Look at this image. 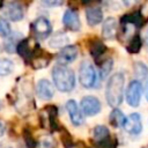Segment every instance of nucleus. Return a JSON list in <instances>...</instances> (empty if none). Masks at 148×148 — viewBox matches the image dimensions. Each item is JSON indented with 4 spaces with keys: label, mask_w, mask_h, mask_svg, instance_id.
<instances>
[{
    "label": "nucleus",
    "mask_w": 148,
    "mask_h": 148,
    "mask_svg": "<svg viewBox=\"0 0 148 148\" xmlns=\"http://www.w3.org/2000/svg\"><path fill=\"white\" fill-rule=\"evenodd\" d=\"M124 86L125 76L123 73H116L110 76L105 89V97L110 106L117 108L121 104L124 97Z\"/></svg>",
    "instance_id": "obj_1"
},
{
    "label": "nucleus",
    "mask_w": 148,
    "mask_h": 148,
    "mask_svg": "<svg viewBox=\"0 0 148 148\" xmlns=\"http://www.w3.org/2000/svg\"><path fill=\"white\" fill-rule=\"evenodd\" d=\"M52 79L58 88V90L62 92H69L75 87V75L74 72L62 65H57L52 69Z\"/></svg>",
    "instance_id": "obj_2"
},
{
    "label": "nucleus",
    "mask_w": 148,
    "mask_h": 148,
    "mask_svg": "<svg viewBox=\"0 0 148 148\" xmlns=\"http://www.w3.org/2000/svg\"><path fill=\"white\" fill-rule=\"evenodd\" d=\"M80 82L86 88H92L97 82V74L90 61L84 60L80 66Z\"/></svg>",
    "instance_id": "obj_3"
},
{
    "label": "nucleus",
    "mask_w": 148,
    "mask_h": 148,
    "mask_svg": "<svg viewBox=\"0 0 148 148\" xmlns=\"http://www.w3.org/2000/svg\"><path fill=\"white\" fill-rule=\"evenodd\" d=\"M142 96V83L139 80H133L128 83L126 89V102L130 106L136 108L140 104Z\"/></svg>",
    "instance_id": "obj_4"
},
{
    "label": "nucleus",
    "mask_w": 148,
    "mask_h": 148,
    "mask_svg": "<svg viewBox=\"0 0 148 148\" xmlns=\"http://www.w3.org/2000/svg\"><path fill=\"white\" fill-rule=\"evenodd\" d=\"M81 112L86 116H95L101 111V102L95 96H84L81 99Z\"/></svg>",
    "instance_id": "obj_5"
},
{
    "label": "nucleus",
    "mask_w": 148,
    "mask_h": 148,
    "mask_svg": "<svg viewBox=\"0 0 148 148\" xmlns=\"http://www.w3.org/2000/svg\"><path fill=\"white\" fill-rule=\"evenodd\" d=\"M123 128L130 134H133V135L140 134L142 131V121H141L140 114L134 112V113H131L130 116H127L125 118Z\"/></svg>",
    "instance_id": "obj_6"
},
{
    "label": "nucleus",
    "mask_w": 148,
    "mask_h": 148,
    "mask_svg": "<svg viewBox=\"0 0 148 148\" xmlns=\"http://www.w3.org/2000/svg\"><path fill=\"white\" fill-rule=\"evenodd\" d=\"M2 9H3L5 16L7 18H9L10 21H20L24 16V9H23L22 5L18 2H15V1L5 3Z\"/></svg>",
    "instance_id": "obj_7"
},
{
    "label": "nucleus",
    "mask_w": 148,
    "mask_h": 148,
    "mask_svg": "<svg viewBox=\"0 0 148 148\" xmlns=\"http://www.w3.org/2000/svg\"><path fill=\"white\" fill-rule=\"evenodd\" d=\"M62 23L67 29L73 30V31H77L81 28V22H80V18H79V14L75 9H72V8H68L64 13Z\"/></svg>",
    "instance_id": "obj_8"
},
{
    "label": "nucleus",
    "mask_w": 148,
    "mask_h": 148,
    "mask_svg": "<svg viewBox=\"0 0 148 148\" xmlns=\"http://www.w3.org/2000/svg\"><path fill=\"white\" fill-rule=\"evenodd\" d=\"M32 30H34V32L37 37L45 38L51 34L52 25H51L50 21L46 17H38L32 23Z\"/></svg>",
    "instance_id": "obj_9"
},
{
    "label": "nucleus",
    "mask_w": 148,
    "mask_h": 148,
    "mask_svg": "<svg viewBox=\"0 0 148 148\" xmlns=\"http://www.w3.org/2000/svg\"><path fill=\"white\" fill-rule=\"evenodd\" d=\"M76 57H77V47L75 45H67L59 52L57 57V61H58V65L66 66L67 64L74 61Z\"/></svg>",
    "instance_id": "obj_10"
},
{
    "label": "nucleus",
    "mask_w": 148,
    "mask_h": 148,
    "mask_svg": "<svg viewBox=\"0 0 148 148\" xmlns=\"http://www.w3.org/2000/svg\"><path fill=\"white\" fill-rule=\"evenodd\" d=\"M36 94L40 99L49 101L54 95L53 86L50 83V81H47L45 79H42V80L38 81L37 86H36Z\"/></svg>",
    "instance_id": "obj_11"
},
{
    "label": "nucleus",
    "mask_w": 148,
    "mask_h": 148,
    "mask_svg": "<svg viewBox=\"0 0 148 148\" xmlns=\"http://www.w3.org/2000/svg\"><path fill=\"white\" fill-rule=\"evenodd\" d=\"M66 109H67V112L69 114V118H71V121L73 125L79 126V125L83 124L82 112L80 111V109H79V106L74 99H69L66 103Z\"/></svg>",
    "instance_id": "obj_12"
},
{
    "label": "nucleus",
    "mask_w": 148,
    "mask_h": 148,
    "mask_svg": "<svg viewBox=\"0 0 148 148\" xmlns=\"http://www.w3.org/2000/svg\"><path fill=\"white\" fill-rule=\"evenodd\" d=\"M36 46V45H35ZM16 51L17 53L28 62H31V59H32V56H34V51L35 49L30 47V44H29V39L24 38V39H21L17 47H16Z\"/></svg>",
    "instance_id": "obj_13"
},
{
    "label": "nucleus",
    "mask_w": 148,
    "mask_h": 148,
    "mask_svg": "<svg viewBox=\"0 0 148 148\" xmlns=\"http://www.w3.org/2000/svg\"><path fill=\"white\" fill-rule=\"evenodd\" d=\"M86 17L87 22L90 27L97 25L103 20V12L99 7H90L86 10Z\"/></svg>",
    "instance_id": "obj_14"
},
{
    "label": "nucleus",
    "mask_w": 148,
    "mask_h": 148,
    "mask_svg": "<svg viewBox=\"0 0 148 148\" xmlns=\"http://www.w3.org/2000/svg\"><path fill=\"white\" fill-rule=\"evenodd\" d=\"M117 32V22L113 17H108L103 22L102 27V36L105 39H112Z\"/></svg>",
    "instance_id": "obj_15"
},
{
    "label": "nucleus",
    "mask_w": 148,
    "mask_h": 148,
    "mask_svg": "<svg viewBox=\"0 0 148 148\" xmlns=\"http://www.w3.org/2000/svg\"><path fill=\"white\" fill-rule=\"evenodd\" d=\"M121 23L123 24H130V25H133L135 28L138 27H141L142 23H143V16L141 14L140 10H135V12H132L130 14H126L121 17Z\"/></svg>",
    "instance_id": "obj_16"
},
{
    "label": "nucleus",
    "mask_w": 148,
    "mask_h": 148,
    "mask_svg": "<svg viewBox=\"0 0 148 148\" xmlns=\"http://www.w3.org/2000/svg\"><path fill=\"white\" fill-rule=\"evenodd\" d=\"M68 42H69V39H68L67 35L61 32V31H59V32H57L56 35H53L51 37V39L49 42V45L51 47H54V49H59V47L64 49V47L67 46Z\"/></svg>",
    "instance_id": "obj_17"
},
{
    "label": "nucleus",
    "mask_w": 148,
    "mask_h": 148,
    "mask_svg": "<svg viewBox=\"0 0 148 148\" xmlns=\"http://www.w3.org/2000/svg\"><path fill=\"white\" fill-rule=\"evenodd\" d=\"M44 111L47 116V126L51 131L58 130V123H57V106L54 105H47Z\"/></svg>",
    "instance_id": "obj_18"
},
{
    "label": "nucleus",
    "mask_w": 148,
    "mask_h": 148,
    "mask_svg": "<svg viewBox=\"0 0 148 148\" xmlns=\"http://www.w3.org/2000/svg\"><path fill=\"white\" fill-rule=\"evenodd\" d=\"M125 114L118 110V109H113L109 116V120H110V124L114 127H123L124 123H125Z\"/></svg>",
    "instance_id": "obj_19"
},
{
    "label": "nucleus",
    "mask_w": 148,
    "mask_h": 148,
    "mask_svg": "<svg viewBox=\"0 0 148 148\" xmlns=\"http://www.w3.org/2000/svg\"><path fill=\"white\" fill-rule=\"evenodd\" d=\"M105 51H106L105 45L98 39H95L90 45V53H91V56L94 57V59L96 61H98V58L102 57Z\"/></svg>",
    "instance_id": "obj_20"
},
{
    "label": "nucleus",
    "mask_w": 148,
    "mask_h": 148,
    "mask_svg": "<svg viewBox=\"0 0 148 148\" xmlns=\"http://www.w3.org/2000/svg\"><path fill=\"white\" fill-rule=\"evenodd\" d=\"M14 71V62L9 59H0V76L9 75Z\"/></svg>",
    "instance_id": "obj_21"
},
{
    "label": "nucleus",
    "mask_w": 148,
    "mask_h": 148,
    "mask_svg": "<svg viewBox=\"0 0 148 148\" xmlns=\"http://www.w3.org/2000/svg\"><path fill=\"white\" fill-rule=\"evenodd\" d=\"M18 38H17V34H13L9 35L5 42V50L9 53H13L16 51V47L18 45Z\"/></svg>",
    "instance_id": "obj_22"
},
{
    "label": "nucleus",
    "mask_w": 148,
    "mask_h": 148,
    "mask_svg": "<svg viewBox=\"0 0 148 148\" xmlns=\"http://www.w3.org/2000/svg\"><path fill=\"white\" fill-rule=\"evenodd\" d=\"M141 45H142V40H141L140 36H139V35H135V36L132 37L131 42L128 43V45H127V51H128L130 53H136V52L140 51Z\"/></svg>",
    "instance_id": "obj_23"
},
{
    "label": "nucleus",
    "mask_w": 148,
    "mask_h": 148,
    "mask_svg": "<svg viewBox=\"0 0 148 148\" xmlns=\"http://www.w3.org/2000/svg\"><path fill=\"white\" fill-rule=\"evenodd\" d=\"M134 73L139 79H145L148 75V67L142 62H135Z\"/></svg>",
    "instance_id": "obj_24"
},
{
    "label": "nucleus",
    "mask_w": 148,
    "mask_h": 148,
    "mask_svg": "<svg viewBox=\"0 0 148 148\" xmlns=\"http://www.w3.org/2000/svg\"><path fill=\"white\" fill-rule=\"evenodd\" d=\"M36 147L37 148H54L56 147V141L51 136H44L37 142Z\"/></svg>",
    "instance_id": "obj_25"
},
{
    "label": "nucleus",
    "mask_w": 148,
    "mask_h": 148,
    "mask_svg": "<svg viewBox=\"0 0 148 148\" xmlns=\"http://www.w3.org/2000/svg\"><path fill=\"white\" fill-rule=\"evenodd\" d=\"M9 35H10V25H9V22L6 18L0 17V36L7 38Z\"/></svg>",
    "instance_id": "obj_26"
},
{
    "label": "nucleus",
    "mask_w": 148,
    "mask_h": 148,
    "mask_svg": "<svg viewBox=\"0 0 148 148\" xmlns=\"http://www.w3.org/2000/svg\"><path fill=\"white\" fill-rule=\"evenodd\" d=\"M99 68H101V77L104 79L110 73V71L112 69V60L111 59H108V60L103 61L99 65Z\"/></svg>",
    "instance_id": "obj_27"
},
{
    "label": "nucleus",
    "mask_w": 148,
    "mask_h": 148,
    "mask_svg": "<svg viewBox=\"0 0 148 148\" xmlns=\"http://www.w3.org/2000/svg\"><path fill=\"white\" fill-rule=\"evenodd\" d=\"M43 3L46 6H60L62 2L61 1H43Z\"/></svg>",
    "instance_id": "obj_28"
},
{
    "label": "nucleus",
    "mask_w": 148,
    "mask_h": 148,
    "mask_svg": "<svg viewBox=\"0 0 148 148\" xmlns=\"http://www.w3.org/2000/svg\"><path fill=\"white\" fill-rule=\"evenodd\" d=\"M3 133H5V126H3V124L0 121V136H2Z\"/></svg>",
    "instance_id": "obj_29"
},
{
    "label": "nucleus",
    "mask_w": 148,
    "mask_h": 148,
    "mask_svg": "<svg viewBox=\"0 0 148 148\" xmlns=\"http://www.w3.org/2000/svg\"><path fill=\"white\" fill-rule=\"evenodd\" d=\"M0 148H13V147L7 145V143H2V145H0Z\"/></svg>",
    "instance_id": "obj_30"
},
{
    "label": "nucleus",
    "mask_w": 148,
    "mask_h": 148,
    "mask_svg": "<svg viewBox=\"0 0 148 148\" xmlns=\"http://www.w3.org/2000/svg\"><path fill=\"white\" fill-rule=\"evenodd\" d=\"M145 43H146V45H148V30L145 34Z\"/></svg>",
    "instance_id": "obj_31"
},
{
    "label": "nucleus",
    "mask_w": 148,
    "mask_h": 148,
    "mask_svg": "<svg viewBox=\"0 0 148 148\" xmlns=\"http://www.w3.org/2000/svg\"><path fill=\"white\" fill-rule=\"evenodd\" d=\"M146 99L148 101V82H147V87H146Z\"/></svg>",
    "instance_id": "obj_32"
},
{
    "label": "nucleus",
    "mask_w": 148,
    "mask_h": 148,
    "mask_svg": "<svg viewBox=\"0 0 148 148\" xmlns=\"http://www.w3.org/2000/svg\"><path fill=\"white\" fill-rule=\"evenodd\" d=\"M1 6H2V2H1V1H0V7H1Z\"/></svg>",
    "instance_id": "obj_33"
}]
</instances>
